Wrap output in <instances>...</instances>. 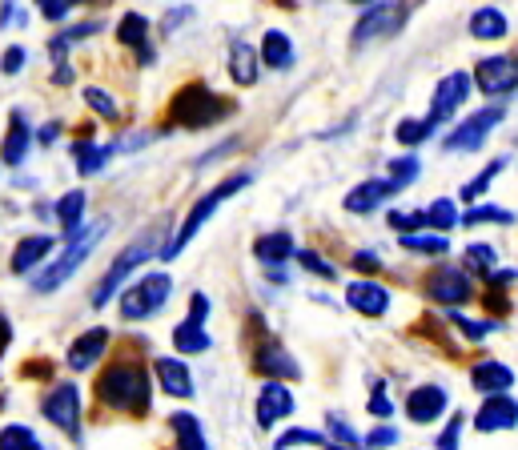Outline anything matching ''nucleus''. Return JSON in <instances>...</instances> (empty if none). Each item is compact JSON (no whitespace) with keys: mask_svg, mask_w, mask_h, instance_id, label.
<instances>
[{"mask_svg":"<svg viewBox=\"0 0 518 450\" xmlns=\"http://www.w3.org/2000/svg\"><path fill=\"white\" fill-rule=\"evenodd\" d=\"M233 109L237 105L229 97L213 93L205 81H189L173 93L161 125H169V129H209V125H221L225 117H233Z\"/></svg>","mask_w":518,"mask_h":450,"instance_id":"1","label":"nucleus"},{"mask_svg":"<svg viewBox=\"0 0 518 450\" xmlns=\"http://www.w3.org/2000/svg\"><path fill=\"white\" fill-rule=\"evenodd\" d=\"M97 406L141 418L149 410V378L137 362H113L97 378Z\"/></svg>","mask_w":518,"mask_h":450,"instance_id":"2","label":"nucleus"},{"mask_svg":"<svg viewBox=\"0 0 518 450\" xmlns=\"http://www.w3.org/2000/svg\"><path fill=\"white\" fill-rule=\"evenodd\" d=\"M105 230H109L105 221H93V225H81L77 234H69V238H65V242H69V246H65V254H61L53 266H45V270L33 278V290H37V294H53L57 286H65V282H69V278L81 270V262L93 254V246L105 238Z\"/></svg>","mask_w":518,"mask_h":450,"instance_id":"3","label":"nucleus"},{"mask_svg":"<svg viewBox=\"0 0 518 450\" xmlns=\"http://www.w3.org/2000/svg\"><path fill=\"white\" fill-rule=\"evenodd\" d=\"M245 185H249V173H233V177H225L221 185H213V189H209V193H205V197H201V201H197V205L189 209V217L181 221L177 238H173V242H169V246L161 250V258H177V254H181V250H185V246H189V242L197 238V230H201V225H205V221L213 217V209H217V205H221L225 197H233L237 189H245Z\"/></svg>","mask_w":518,"mask_h":450,"instance_id":"4","label":"nucleus"},{"mask_svg":"<svg viewBox=\"0 0 518 450\" xmlns=\"http://www.w3.org/2000/svg\"><path fill=\"white\" fill-rule=\"evenodd\" d=\"M157 234H161V225H153V230H145L133 246H125V250H121V258L109 266V274L101 278V286H97V294H93V306H97V310H101V306H109V302H113V294L125 286V278L157 254Z\"/></svg>","mask_w":518,"mask_h":450,"instance_id":"5","label":"nucleus"},{"mask_svg":"<svg viewBox=\"0 0 518 450\" xmlns=\"http://www.w3.org/2000/svg\"><path fill=\"white\" fill-rule=\"evenodd\" d=\"M169 290H173L169 274H145L141 282H133V286L121 294V318H125V322H137V318L157 314V310L169 302Z\"/></svg>","mask_w":518,"mask_h":450,"instance_id":"6","label":"nucleus"},{"mask_svg":"<svg viewBox=\"0 0 518 450\" xmlns=\"http://www.w3.org/2000/svg\"><path fill=\"white\" fill-rule=\"evenodd\" d=\"M406 0H378V5H370L366 13H362V21L354 25V45H370V41H378V37H390V33H398L402 29V21H406Z\"/></svg>","mask_w":518,"mask_h":450,"instance_id":"7","label":"nucleus"},{"mask_svg":"<svg viewBox=\"0 0 518 450\" xmlns=\"http://www.w3.org/2000/svg\"><path fill=\"white\" fill-rule=\"evenodd\" d=\"M502 117H506V109H502V105L478 109L474 117H466L462 125H454V129H450V137L442 141V149H446V153H474V149L490 137V129H494Z\"/></svg>","mask_w":518,"mask_h":450,"instance_id":"8","label":"nucleus"},{"mask_svg":"<svg viewBox=\"0 0 518 450\" xmlns=\"http://www.w3.org/2000/svg\"><path fill=\"white\" fill-rule=\"evenodd\" d=\"M474 85L486 97H506L518 89V53H502V57H482L474 65Z\"/></svg>","mask_w":518,"mask_h":450,"instance_id":"9","label":"nucleus"},{"mask_svg":"<svg viewBox=\"0 0 518 450\" xmlns=\"http://www.w3.org/2000/svg\"><path fill=\"white\" fill-rule=\"evenodd\" d=\"M422 290H426L434 302H442V306H466V302L474 298L470 278H466L462 270H454V266H434V270L422 278Z\"/></svg>","mask_w":518,"mask_h":450,"instance_id":"10","label":"nucleus"},{"mask_svg":"<svg viewBox=\"0 0 518 450\" xmlns=\"http://www.w3.org/2000/svg\"><path fill=\"white\" fill-rule=\"evenodd\" d=\"M470 97V73H446L434 89V101H430V121L442 125L458 113V105Z\"/></svg>","mask_w":518,"mask_h":450,"instance_id":"11","label":"nucleus"},{"mask_svg":"<svg viewBox=\"0 0 518 450\" xmlns=\"http://www.w3.org/2000/svg\"><path fill=\"white\" fill-rule=\"evenodd\" d=\"M294 414V394L282 386V378H270L257 394V426H274Z\"/></svg>","mask_w":518,"mask_h":450,"instance_id":"12","label":"nucleus"},{"mask_svg":"<svg viewBox=\"0 0 518 450\" xmlns=\"http://www.w3.org/2000/svg\"><path fill=\"white\" fill-rule=\"evenodd\" d=\"M45 418L53 422V426H61V430H69V434H77V418H81V398H77V386H57L49 398H45Z\"/></svg>","mask_w":518,"mask_h":450,"instance_id":"13","label":"nucleus"},{"mask_svg":"<svg viewBox=\"0 0 518 450\" xmlns=\"http://www.w3.org/2000/svg\"><path fill=\"white\" fill-rule=\"evenodd\" d=\"M474 426L482 434H494V430H514L518 426V402L510 394H490L474 418Z\"/></svg>","mask_w":518,"mask_h":450,"instance_id":"14","label":"nucleus"},{"mask_svg":"<svg viewBox=\"0 0 518 450\" xmlns=\"http://www.w3.org/2000/svg\"><path fill=\"white\" fill-rule=\"evenodd\" d=\"M442 410H446V390H442V386H418V390H410V398H406V418L418 422V426L442 418Z\"/></svg>","mask_w":518,"mask_h":450,"instance_id":"15","label":"nucleus"},{"mask_svg":"<svg viewBox=\"0 0 518 450\" xmlns=\"http://www.w3.org/2000/svg\"><path fill=\"white\" fill-rule=\"evenodd\" d=\"M346 302H350V310H358L366 318H382L390 310V290L378 282H354L346 290Z\"/></svg>","mask_w":518,"mask_h":450,"instance_id":"16","label":"nucleus"},{"mask_svg":"<svg viewBox=\"0 0 518 450\" xmlns=\"http://www.w3.org/2000/svg\"><path fill=\"white\" fill-rule=\"evenodd\" d=\"M117 41L125 49H137L141 65H153V49H149V21L141 13H125L121 25H117Z\"/></svg>","mask_w":518,"mask_h":450,"instance_id":"17","label":"nucleus"},{"mask_svg":"<svg viewBox=\"0 0 518 450\" xmlns=\"http://www.w3.org/2000/svg\"><path fill=\"white\" fill-rule=\"evenodd\" d=\"M394 193H398V189L390 185V177H386V181L374 177V181H362L358 189L346 193V209H350V213H370V209H378L382 201H390Z\"/></svg>","mask_w":518,"mask_h":450,"instance_id":"18","label":"nucleus"},{"mask_svg":"<svg viewBox=\"0 0 518 450\" xmlns=\"http://www.w3.org/2000/svg\"><path fill=\"white\" fill-rule=\"evenodd\" d=\"M105 346H109V330H85V334L69 346V366H73V370H89V366L105 354Z\"/></svg>","mask_w":518,"mask_h":450,"instance_id":"19","label":"nucleus"},{"mask_svg":"<svg viewBox=\"0 0 518 450\" xmlns=\"http://www.w3.org/2000/svg\"><path fill=\"white\" fill-rule=\"evenodd\" d=\"M470 382H474V390H482V394H506V390L514 386V374H510V366H502V362H478L474 374H470Z\"/></svg>","mask_w":518,"mask_h":450,"instance_id":"20","label":"nucleus"},{"mask_svg":"<svg viewBox=\"0 0 518 450\" xmlns=\"http://www.w3.org/2000/svg\"><path fill=\"white\" fill-rule=\"evenodd\" d=\"M257 65H262V53H257L253 45H245V41L229 45V73H233L237 85H253L257 81Z\"/></svg>","mask_w":518,"mask_h":450,"instance_id":"21","label":"nucleus"},{"mask_svg":"<svg viewBox=\"0 0 518 450\" xmlns=\"http://www.w3.org/2000/svg\"><path fill=\"white\" fill-rule=\"evenodd\" d=\"M157 378H161L165 394H173V398H193V378H189L185 362H177V358H157Z\"/></svg>","mask_w":518,"mask_h":450,"instance_id":"22","label":"nucleus"},{"mask_svg":"<svg viewBox=\"0 0 518 450\" xmlns=\"http://www.w3.org/2000/svg\"><path fill=\"white\" fill-rule=\"evenodd\" d=\"M29 141H33V133H29L25 117L13 113L9 117V133H5V145H0V157H5V165H21L25 153H29Z\"/></svg>","mask_w":518,"mask_h":450,"instance_id":"23","label":"nucleus"},{"mask_svg":"<svg viewBox=\"0 0 518 450\" xmlns=\"http://www.w3.org/2000/svg\"><path fill=\"white\" fill-rule=\"evenodd\" d=\"M253 254L262 258L266 266H282V262H290L298 250H294V238L278 230V234H262V238H257V242H253Z\"/></svg>","mask_w":518,"mask_h":450,"instance_id":"24","label":"nucleus"},{"mask_svg":"<svg viewBox=\"0 0 518 450\" xmlns=\"http://www.w3.org/2000/svg\"><path fill=\"white\" fill-rule=\"evenodd\" d=\"M257 370H262V374H270V378H298V362L282 350V346H262V350H257Z\"/></svg>","mask_w":518,"mask_h":450,"instance_id":"25","label":"nucleus"},{"mask_svg":"<svg viewBox=\"0 0 518 450\" xmlns=\"http://www.w3.org/2000/svg\"><path fill=\"white\" fill-rule=\"evenodd\" d=\"M506 33H510V21H506L498 9H490V5L470 17V37H474V41H502Z\"/></svg>","mask_w":518,"mask_h":450,"instance_id":"26","label":"nucleus"},{"mask_svg":"<svg viewBox=\"0 0 518 450\" xmlns=\"http://www.w3.org/2000/svg\"><path fill=\"white\" fill-rule=\"evenodd\" d=\"M262 65H270V69H290L294 65V41L286 37V33H278V29H270L266 37H262Z\"/></svg>","mask_w":518,"mask_h":450,"instance_id":"27","label":"nucleus"},{"mask_svg":"<svg viewBox=\"0 0 518 450\" xmlns=\"http://www.w3.org/2000/svg\"><path fill=\"white\" fill-rule=\"evenodd\" d=\"M49 250H53V238H45V234L25 238V242L13 250V274H29L33 266H41V262L49 258Z\"/></svg>","mask_w":518,"mask_h":450,"instance_id":"28","label":"nucleus"},{"mask_svg":"<svg viewBox=\"0 0 518 450\" xmlns=\"http://www.w3.org/2000/svg\"><path fill=\"white\" fill-rule=\"evenodd\" d=\"M169 426H173L177 450H209V446H205V434H201V426H197V418H193L189 410L169 414Z\"/></svg>","mask_w":518,"mask_h":450,"instance_id":"29","label":"nucleus"},{"mask_svg":"<svg viewBox=\"0 0 518 450\" xmlns=\"http://www.w3.org/2000/svg\"><path fill=\"white\" fill-rule=\"evenodd\" d=\"M173 346H177V354H201V350H209V334H205L201 318L189 314V318L173 330Z\"/></svg>","mask_w":518,"mask_h":450,"instance_id":"30","label":"nucleus"},{"mask_svg":"<svg viewBox=\"0 0 518 450\" xmlns=\"http://www.w3.org/2000/svg\"><path fill=\"white\" fill-rule=\"evenodd\" d=\"M81 213H85V193H81V189H73V193H65V197L57 201V221L65 225V238L81 230Z\"/></svg>","mask_w":518,"mask_h":450,"instance_id":"31","label":"nucleus"},{"mask_svg":"<svg viewBox=\"0 0 518 450\" xmlns=\"http://www.w3.org/2000/svg\"><path fill=\"white\" fill-rule=\"evenodd\" d=\"M458 221H462V217H458V205H454L450 197H438V201L426 209V225H430V230H454Z\"/></svg>","mask_w":518,"mask_h":450,"instance_id":"32","label":"nucleus"},{"mask_svg":"<svg viewBox=\"0 0 518 450\" xmlns=\"http://www.w3.org/2000/svg\"><path fill=\"white\" fill-rule=\"evenodd\" d=\"M0 450H45V446L29 426H5L0 430Z\"/></svg>","mask_w":518,"mask_h":450,"instance_id":"33","label":"nucleus"},{"mask_svg":"<svg viewBox=\"0 0 518 450\" xmlns=\"http://www.w3.org/2000/svg\"><path fill=\"white\" fill-rule=\"evenodd\" d=\"M502 169H506V157H494V161H490V165H486V169H482L474 181H466V185H462V201H478V197L490 189V181H494Z\"/></svg>","mask_w":518,"mask_h":450,"instance_id":"34","label":"nucleus"},{"mask_svg":"<svg viewBox=\"0 0 518 450\" xmlns=\"http://www.w3.org/2000/svg\"><path fill=\"white\" fill-rule=\"evenodd\" d=\"M73 153H77V169L89 177V173H97L105 161H109V153L113 149H101V145H89V141H77L73 145Z\"/></svg>","mask_w":518,"mask_h":450,"instance_id":"35","label":"nucleus"},{"mask_svg":"<svg viewBox=\"0 0 518 450\" xmlns=\"http://www.w3.org/2000/svg\"><path fill=\"white\" fill-rule=\"evenodd\" d=\"M438 125L426 117V121H414V117H406V121H398V129H394V137L402 141V145H422L430 133H434Z\"/></svg>","mask_w":518,"mask_h":450,"instance_id":"36","label":"nucleus"},{"mask_svg":"<svg viewBox=\"0 0 518 450\" xmlns=\"http://www.w3.org/2000/svg\"><path fill=\"white\" fill-rule=\"evenodd\" d=\"M402 250H410V254H430V258H442L450 246H446V238H430V234H402Z\"/></svg>","mask_w":518,"mask_h":450,"instance_id":"37","label":"nucleus"},{"mask_svg":"<svg viewBox=\"0 0 518 450\" xmlns=\"http://www.w3.org/2000/svg\"><path fill=\"white\" fill-rule=\"evenodd\" d=\"M93 33H101V21H85V25H73L69 33L53 37V57H65V49H69L73 41H81V37H93Z\"/></svg>","mask_w":518,"mask_h":450,"instance_id":"38","label":"nucleus"},{"mask_svg":"<svg viewBox=\"0 0 518 450\" xmlns=\"http://www.w3.org/2000/svg\"><path fill=\"white\" fill-rule=\"evenodd\" d=\"M418 169H422L418 157H398V161H390V185H394V189H406V185L418 177Z\"/></svg>","mask_w":518,"mask_h":450,"instance_id":"39","label":"nucleus"},{"mask_svg":"<svg viewBox=\"0 0 518 450\" xmlns=\"http://www.w3.org/2000/svg\"><path fill=\"white\" fill-rule=\"evenodd\" d=\"M482 221H498V225H510L514 217H510L506 209H498V205H474V209H466V213H462V225H482Z\"/></svg>","mask_w":518,"mask_h":450,"instance_id":"40","label":"nucleus"},{"mask_svg":"<svg viewBox=\"0 0 518 450\" xmlns=\"http://www.w3.org/2000/svg\"><path fill=\"white\" fill-rule=\"evenodd\" d=\"M390 225L398 234H418V230H426V209H418V213H390Z\"/></svg>","mask_w":518,"mask_h":450,"instance_id":"41","label":"nucleus"},{"mask_svg":"<svg viewBox=\"0 0 518 450\" xmlns=\"http://www.w3.org/2000/svg\"><path fill=\"white\" fill-rule=\"evenodd\" d=\"M466 262H470V270H478V274H494L498 254H494L490 246H470V250H466Z\"/></svg>","mask_w":518,"mask_h":450,"instance_id":"42","label":"nucleus"},{"mask_svg":"<svg viewBox=\"0 0 518 450\" xmlns=\"http://www.w3.org/2000/svg\"><path fill=\"white\" fill-rule=\"evenodd\" d=\"M290 446H322V434H314V430H286L274 442V450H290Z\"/></svg>","mask_w":518,"mask_h":450,"instance_id":"43","label":"nucleus"},{"mask_svg":"<svg viewBox=\"0 0 518 450\" xmlns=\"http://www.w3.org/2000/svg\"><path fill=\"white\" fill-rule=\"evenodd\" d=\"M77 5H81V0H37V9H41L45 21H65Z\"/></svg>","mask_w":518,"mask_h":450,"instance_id":"44","label":"nucleus"},{"mask_svg":"<svg viewBox=\"0 0 518 450\" xmlns=\"http://www.w3.org/2000/svg\"><path fill=\"white\" fill-rule=\"evenodd\" d=\"M85 101H89V109H93V113H101L105 121H117V105L109 101V93H101V89H85Z\"/></svg>","mask_w":518,"mask_h":450,"instance_id":"45","label":"nucleus"},{"mask_svg":"<svg viewBox=\"0 0 518 450\" xmlns=\"http://www.w3.org/2000/svg\"><path fill=\"white\" fill-rule=\"evenodd\" d=\"M294 258H298V262H302V266H306L310 274H318V278H326V282L334 278V266H330V262H322V258H318L314 250H298Z\"/></svg>","mask_w":518,"mask_h":450,"instance_id":"46","label":"nucleus"},{"mask_svg":"<svg viewBox=\"0 0 518 450\" xmlns=\"http://www.w3.org/2000/svg\"><path fill=\"white\" fill-rule=\"evenodd\" d=\"M450 322L466 334V338H486L494 330V322H474V318H462V314H450Z\"/></svg>","mask_w":518,"mask_h":450,"instance_id":"47","label":"nucleus"},{"mask_svg":"<svg viewBox=\"0 0 518 450\" xmlns=\"http://www.w3.org/2000/svg\"><path fill=\"white\" fill-rule=\"evenodd\" d=\"M458 438H462V414H454L450 426L438 434V450H458Z\"/></svg>","mask_w":518,"mask_h":450,"instance_id":"48","label":"nucleus"},{"mask_svg":"<svg viewBox=\"0 0 518 450\" xmlns=\"http://www.w3.org/2000/svg\"><path fill=\"white\" fill-rule=\"evenodd\" d=\"M21 65H25V49H21V45H13L5 57H0V69H5L9 77H13V73H21Z\"/></svg>","mask_w":518,"mask_h":450,"instance_id":"49","label":"nucleus"},{"mask_svg":"<svg viewBox=\"0 0 518 450\" xmlns=\"http://www.w3.org/2000/svg\"><path fill=\"white\" fill-rule=\"evenodd\" d=\"M398 442V430L394 426H378L374 434H366V446H394Z\"/></svg>","mask_w":518,"mask_h":450,"instance_id":"50","label":"nucleus"},{"mask_svg":"<svg viewBox=\"0 0 518 450\" xmlns=\"http://www.w3.org/2000/svg\"><path fill=\"white\" fill-rule=\"evenodd\" d=\"M370 410H374V414H382V418H390V414H394V402L386 398V390H382V386H374V398H370Z\"/></svg>","mask_w":518,"mask_h":450,"instance_id":"51","label":"nucleus"},{"mask_svg":"<svg viewBox=\"0 0 518 450\" xmlns=\"http://www.w3.org/2000/svg\"><path fill=\"white\" fill-rule=\"evenodd\" d=\"M330 430H334V434H338L342 442H350V446H358V430H350V426H346V422H342L338 414H330Z\"/></svg>","mask_w":518,"mask_h":450,"instance_id":"52","label":"nucleus"},{"mask_svg":"<svg viewBox=\"0 0 518 450\" xmlns=\"http://www.w3.org/2000/svg\"><path fill=\"white\" fill-rule=\"evenodd\" d=\"M354 270H362V274H378V270H382V262H378L374 254H366V250H362V254H354Z\"/></svg>","mask_w":518,"mask_h":450,"instance_id":"53","label":"nucleus"},{"mask_svg":"<svg viewBox=\"0 0 518 450\" xmlns=\"http://www.w3.org/2000/svg\"><path fill=\"white\" fill-rule=\"evenodd\" d=\"M189 314L205 322V314H209V298H205V294H193V298H189Z\"/></svg>","mask_w":518,"mask_h":450,"instance_id":"54","label":"nucleus"},{"mask_svg":"<svg viewBox=\"0 0 518 450\" xmlns=\"http://www.w3.org/2000/svg\"><path fill=\"white\" fill-rule=\"evenodd\" d=\"M9 342H13V326H9V318L0 314V354L9 350Z\"/></svg>","mask_w":518,"mask_h":450,"instance_id":"55","label":"nucleus"},{"mask_svg":"<svg viewBox=\"0 0 518 450\" xmlns=\"http://www.w3.org/2000/svg\"><path fill=\"white\" fill-rule=\"evenodd\" d=\"M53 81H57V85H65V81H73V69H69L65 61H61V65H57V73H53Z\"/></svg>","mask_w":518,"mask_h":450,"instance_id":"56","label":"nucleus"},{"mask_svg":"<svg viewBox=\"0 0 518 450\" xmlns=\"http://www.w3.org/2000/svg\"><path fill=\"white\" fill-rule=\"evenodd\" d=\"M13 21V5H9V0H5V5H0V29H5Z\"/></svg>","mask_w":518,"mask_h":450,"instance_id":"57","label":"nucleus"},{"mask_svg":"<svg viewBox=\"0 0 518 450\" xmlns=\"http://www.w3.org/2000/svg\"><path fill=\"white\" fill-rule=\"evenodd\" d=\"M326 450H358V446H350V442H346V446H326Z\"/></svg>","mask_w":518,"mask_h":450,"instance_id":"58","label":"nucleus"},{"mask_svg":"<svg viewBox=\"0 0 518 450\" xmlns=\"http://www.w3.org/2000/svg\"><path fill=\"white\" fill-rule=\"evenodd\" d=\"M350 5H374V0H350Z\"/></svg>","mask_w":518,"mask_h":450,"instance_id":"59","label":"nucleus"}]
</instances>
